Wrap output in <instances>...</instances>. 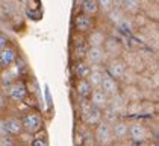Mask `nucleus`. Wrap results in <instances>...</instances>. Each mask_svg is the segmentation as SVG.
<instances>
[{
	"mask_svg": "<svg viewBox=\"0 0 159 146\" xmlns=\"http://www.w3.org/2000/svg\"><path fill=\"white\" fill-rule=\"evenodd\" d=\"M43 116L34 111V113H29L26 114L25 117L21 119V123H23V131H26L27 134H37L41 131L43 128Z\"/></svg>",
	"mask_w": 159,
	"mask_h": 146,
	"instance_id": "nucleus-1",
	"label": "nucleus"
},
{
	"mask_svg": "<svg viewBox=\"0 0 159 146\" xmlns=\"http://www.w3.org/2000/svg\"><path fill=\"white\" fill-rule=\"evenodd\" d=\"M94 137H96V143L98 145H108L112 140V129L108 122L103 119L96 125V131H94Z\"/></svg>",
	"mask_w": 159,
	"mask_h": 146,
	"instance_id": "nucleus-2",
	"label": "nucleus"
},
{
	"mask_svg": "<svg viewBox=\"0 0 159 146\" xmlns=\"http://www.w3.org/2000/svg\"><path fill=\"white\" fill-rule=\"evenodd\" d=\"M106 58L103 46H89L85 50V60L89 66H100Z\"/></svg>",
	"mask_w": 159,
	"mask_h": 146,
	"instance_id": "nucleus-3",
	"label": "nucleus"
},
{
	"mask_svg": "<svg viewBox=\"0 0 159 146\" xmlns=\"http://www.w3.org/2000/svg\"><path fill=\"white\" fill-rule=\"evenodd\" d=\"M8 96L11 97L12 100H15V102L25 100L26 96H27V88H26L25 82H21L18 79L12 81L9 84V87H8Z\"/></svg>",
	"mask_w": 159,
	"mask_h": 146,
	"instance_id": "nucleus-4",
	"label": "nucleus"
},
{
	"mask_svg": "<svg viewBox=\"0 0 159 146\" xmlns=\"http://www.w3.org/2000/svg\"><path fill=\"white\" fill-rule=\"evenodd\" d=\"M91 104L97 108H106L109 105V96L102 90V88H93L91 90Z\"/></svg>",
	"mask_w": 159,
	"mask_h": 146,
	"instance_id": "nucleus-5",
	"label": "nucleus"
},
{
	"mask_svg": "<svg viewBox=\"0 0 159 146\" xmlns=\"http://www.w3.org/2000/svg\"><path fill=\"white\" fill-rule=\"evenodd\" d=\"M100 88L108 95V96H115L118 93V85H117V79L112 78L108 73H103V78H102V84Z\"/></svg>",
	"mask_w": 159,
	"mask_h": 146,
	"instance_id": "nucleus-6",
	"label": "nucleus"
},
{
	"mask_svg": "<svg viewBox=\"0 0 159 146\" xmlns=\"http://www.w3.org/2000/svg\"><path fill=\"white\" fill-rule=\"evenodd\" d=\"M18 78H20V66L17 64V61L11 66L5 67V70L2 73V82L6 85H9L12 81L18 79Z\"/></svg>",
	"mask_w": 159,
	"mask_h": 146,
	"instance_id": "nucleus-7",
	"label": "nucleus"
},
{
	"mask_svg": "<svg viewBox=\"0 0 159 146\" xmlns=\"http://www.w3.org/2000/svg\"><path fill=\"white\" fill-rule=\"evenodd\" d=\"M93 24H94L93 17H89V15H86V14H79V15L76 17V20H74V27H76V31H79V32H88V31L93 27Z\"/></svg>",
	"mask_w": 159,
	"mask_h": 146,
	"instance_id": "nucleus-8",
	"label": "nucleus"
},
{
	"mask_svg": "<svg viewBox=\"0 0 159 146\" xmlns=\"http://www.w3.org/2000/svg\"><path fill=\"white\" fill-rule=\"evenodd\" d=\"M15 61H17V52L12 47L5 46V47L0 50V66L3 69L8 67V66H11V64H14Z\"/></svg>",
	"mask_w": 159,
	"mask_h": 146,
	"instance_id": "nucleus-9",
	"label": "nucleus"
},
{
	"mask_svg": "<svg viewBox=\"0 0 159 146\" xmlns=\"http://www.w3.org/2000/svg\"><path fill=\"white\" fill-rule=\"evenodd\" d=\"M5 126H6V133L9 135H20L23 133V123H21V119L18 117L5 119Z\"/></svg>",
	"mask_w": 159,
	"mask_h": 146,
	"instance_id": "nucleus-10",
	"label": "nucleus"
},
{
	"mask_svg": "<svg viewBox=\"0 0 159 146\" xmlns=\"http://www.w3.org/2000/svg\"><path fill=\"white\" fill-rule=\"evenodd\" d=\"M129 135H130V139H132L134 142L141 143V142H144L147 139V129L141 123H135V125H132V126L129 128Z\"/></svg>",
	"mask_w": 159,
	"mask_h": 146,
	"instance_id": "nucleus-11",
	"label": "nucleus"
},
{
	"mask_svg": "<svg viewBox=\"0 0 159 146\" xmlns=\"http://www.w3.org/2000/svg\"><path fill=\"white\" fill-rule=\"evenodd\" d=\"M112 125H114V126H111L112 137H115L117 140H123V139H126V137L129 135V128H127V125H126L124 122H120L117 119Z\"/></svg>",
	"mask_w": 159,
	"mask_h": 146,
	"instance_id": "nucleus-12",
	"label": "nucleus"
},
{
	"mask_svg": "<svg viewBox=\"0 0 159 146\" xmlns=\"http://www.w3.org/2000/svg\"><path fill=\"white\" fill-rule=\"evenodd\" d=\"M84 116V120L88 123V125H91V126H94V125H97L98 122L102 120V111H100V108H97V107H91V108L86 111L85 114H82Z\"/></svg>",
	"mask_w": 159,
	"mask_h": 146,
	"instance_id": "nucleus-13",
	"label": "nucleus"
},
{
	"mask_svg": "<svg viewBox=\"0 0 159 146\" xmlns=\"http://www.w3.org/2000/svg\"><path fill=\"white\" fill-rule=\"evenodd\" d=\"M123 73H124V66L118 60H112L108 64V75H111L112 78L118 79L123 76Z\"/></svg>",
	"mask_w": 159,
	"mask_h": 146,
	"instance_id": "nucleus-14",
	"label": "nucleus"
},
{
	"mask_svg": "<svg viewBox=\"0 0 159 146\" xmlns=\"http://www.w3.org/2000/svg\"><path fill=\"white\" fill-rule=\"evenodd\" d=\"M91 85L89 82L86 81V78H79V81H77V84H76V91H77V95L79 96H82L84 99L86 97H89L91 95Z\"/></svg>",
	"mask_w": 159,
	"mask_h": 146,
	"instance_id": "nucleus-15",
	"label": "nucleus"
},
{
	"mask_svg": "<svg viewBox=\"0 0 159 146\" xmlns=\"http://www.w3.org/2000/svg\"><path fill=\"white\" fill-rule=\"evenodd\" d=\"M98 5L97 0H84L82 2V14H86L89 17H94L98 14Z\"/></svg>",
	"mask_w": 159,
	"mask_h": 146,
	"instance_id": "nucleus-16",
	"label": "nucleus"
},
{
	"mask_svg": "<svg viewBox=\"0 0 159 146\" xmlns=\"http://www.w3.org/2000/svg\"><path fill=\"white\" fill-rule=\"evenodd\" d=\"M89 70H91V66L88 62H85V61H77L73 66V72L77 78H86Z\"/></svg>",
	"mask_w": 159,
	"mask_h": 146,
	"instance_id": "nucleus-17",
	"label": "nucleus"
},
{
	"mask_svg": "<svg viewBox=\"0 0 159 146\" xmlns=\"http://www.w3.org/2000/svg\"><path fill=\"white\" fill-rule=\"evenodd\" d=\"M105 40H106V38H105V34L100 32V31H94V32H91V35L88 36L89 46H103Z\"/></svg>",
	"mask_w": 159,
	"mask_h": 146,
	"instance_id": "nucleus-18",
	"label": "nucleus"
},
{
	"mask_svg": "<svg viewBox=\"0 0 159 146\" xmlns=\"http://www.w3.org/2000/svg\"><path fill=\"white\" fill-rule=\"evenodd\" d=\"M121 8L127 12H136L139 9V0H123Z\"/></svg>",
	"mask_w": 159,
	"mask_h": 146,
	"instance_id": "nucleus-19",
	"label": "nucleus"
},
{
	"mask_svg": "<svg viewBox=\"0 0 159 146\" xmlns=\"http://www.w3.org/2000/svg\"><path fill=\"white\" fill-rule=\"evenodd\" d=\"M105 110V113H103V120L105 122H108L109 125H112L114 122L117 120V111L115 110H112V108H103Z\"/></svg>",
	"mask_w": 159,
	"mask_h": 146,
	"instance_id": "nucleus-20",
	"label": "nucleus"
},
{
	"mask_svg": "<svg viewBox=\"0 0 159 146\" xmlns=\"http://www.w3.org/2000/svg\"><path fill=\"white\" fill-rule=\"evenodd\" d=\"M103 44H105V47H106L105 49V53H111V55H114L115 52H118V44H117L114 40H108V41L105 40V43H103Z\"/></svg>",
	"mask_w": 159,
	"mask_h": 146,
	"instance_id": "nucleus-21",
	"label": "nucleus"
},
{
	"mask_svg": "<svg viewBox=\"0 0 159 146\" xmlns=\"http://www.w3.org/2000/svg\"><path fill=\"white\" fill-rule=\"evenodd\" d=\"M108 15H109L111 22L115 24H118L121 22V12H120V8H115V9H109L108 11Z\"/></svg>",
	"mask_w": 159,
	"mask_h": 146,
	"instance_id": "nucleus-22",
	"label": "nucleus"
},
{
	"mask_svg": "<svg viewBox=\"0 0 159 146\" xmlns=\"http://www.w3.org/2000/svg\"><path fill=\"white\" fill-rule=\"evenodd\" d=\"M98 9H102L103 12H108L112 9V0H97Z\"/></svg>",
	"mask_w": 159,
	"mask_h": 146,
	"instance_id": "nucleus-23",
	"label": "nucleus"
},
{
	"mask_svg": "<svg viewBox=\"0 0 159 146\" xmlns=\"http://www.w3.org/2000/svg\"><path fill=\"white\" fill-rule=\"evenodd\" d=\"M6 126H5V120L0 119V137H6Z\"/></svg>",
	"mask_w": 159,
	"mask_h": 146,
	"instance_id": "nucleus-24",
	"label": "nucleus"
},
{
	"mask_svg": "<svg viewBox=\"0 0 159 146\" xmlns=\"http://www.w3.org/2000/svg\"><path fill=\"white\" fill-rule=\"evenodd\" d=\"M6 44H8V38H6V36L3 35V34H0V50H2L3 47H5Z\"/></svg>",
	"mask_w": 159,
	"mask_h": 146,
	"instance_id": "nucleus-25",
	"label": "nucleus"
},
{
	"mask_svg": "<svg viewBox=\"0 0 159 146\" xmlns=\"http://www.w3.org/2000/svg\"><path fill=\"white\" fill-rule=\"evenodd\" d=\"M32 145H35V146H47V140H43V139H37V140H34L32 142Z\"/></svg>",
	"mask_w": 159,
	"mask_h": 146,
	"instance_id": "nucleus-26",
	"label": "nucleus"
},
{
	"mask_svg": "<svg viewBox=\"0 0 159 146\" xmlns=\"http://www.w3.org/2000/svg\"><path fill=\"white\" fill-rule=\"evenodd\" d=\"M123 5V0H112V6H115V8H121Z\"/></svg>",
	"mask_w": 159,
	"mask_h": 146,
	"instance_id": "nucleus-27",
	"label": "nucleus"
},
{
	"mask_svg": "<svg viewBox=\"0 0 159 146\" xmlns=\"http://www.w3.org/2000/svg\"><path fill=\"white\" fill-rule=\"evenodd\" d=\"M3 105H5V96H3V95L0 93V108H2Z\"/></svg>",
	"mask_w": 159,
	"mask_h": 146,
	"instance_id": "nucleus-28",
	"label": "nucleus"
}]
</instances>
